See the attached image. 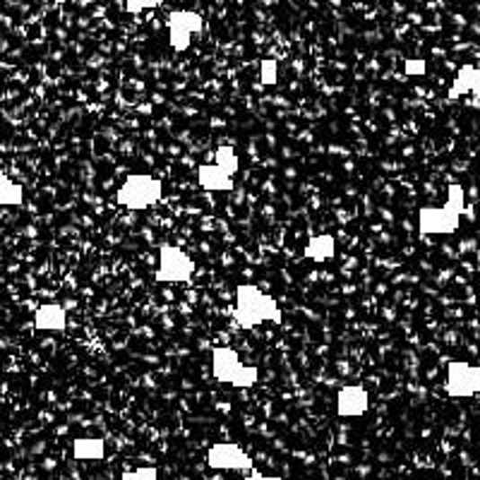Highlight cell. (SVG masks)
Returning a JSON list of instances; mask_svg holds the SVG:
<instances>
[{"label":"cell","mask_w":480,"mask_h":480,"mask_svg":"<svg viewBox=\"0 0 480 480\" xmlns=\"http://www.w3.org/2000/svg\"><path fill=\"white\" fill-rule=\"evenodd\" d=\"M466 209V192L461 182H451L444 207H422L418 211V228L422 236H449L458 228Z\"/></svg>","instance_id":"cell-1"},{"label":"cell","mask_w":480,"mask_h":480,"mask_svg":"<svg viewBox=\"0 0 480 480\" xmlns=\"http://www.w3.org/2000/svg\"><path fill=\"white\" fill-rule=\"evenodd\" d=\"M236 322L240 329H255L262 322H281V307L257 286L243 284L236 296Z\"/></svg>","instance_id":"cell-2"},{"label":"cell","mask_w":480,"mask_h":480,"mask_svg":"<svg viewBox=\"0 0 480 480\" xmlns=\"http://www.w3.org/2000/svg\"><path fill=\"white\" fill-rule=\"evenodd\" d=\"M211 372H214V378H217L218 382L240 387V389L255 387L257 378H260L257 368L240 363L238 353L228 349V346H218V349L211 351Z\"/></svg>","instance_id":"cell-3"},{"label":"cell","mask_w":480,"mask_h":480,"mask_svg":"<svg viewBox=\"0 0 480 480\" xmlns=\"http://www.w3.org/2000/svg\"><path fill=\"white\" fill-rule=\"evenodd\" d=\"M161 195H164V185H161V181H156L152 175L132 173L128 175L123 181V185L118 188L116 202L120 204V207H125V209L139 211L159 202Z\"/></svg>","instance_id":"cell-4"},{"label":"cell","mask_w":480,"mask_h":480,"mask_svg":"<svg viewBox=\"0 0 480 480\" xmlns=\"http://www.w3.org/2000/svg\"><path fill=\"white\" fill-rule=\"evenodd\" d=\"M195 274V260H190L188 253H182L175 245H164L159 255V271L156 279L166 284H182Z\"/></svg>","instance_id":"cell-5"},{"label":"cell","mask_w":480,"mask_h":480,"mask_svg":"<svg viewBox=\"0 0 480 480\" xmlns=\"http://www.w3.org/2000/svg\"><path fill=\"white\" fill-rule=\"evenodd\" d=\"M444 389L454 399H466V396H476L480 394V368L478 365L464 363V360H454L447 368V382Z\"/></svg>","instance_id":"cell-6"},{"label":"cell","mask_w":480,"mask_h":480,"mask_svg":"<svg viewBox=\"0 0 480 480\" xmlns=\"http://www.w3.org/2000/svg\"><path fill=\"white\" fill-rule=\"evenodd\" d=\"M207 466L214 471H253V457L240 444L218 442L207 451Z\"/></svg>","instance_id":"cell-7"},{"label":"cell","mask_w":480,"mask_h":480,"mask_svg":"<svg viewBox=\"0 0 480 480\" xmlns=\"http://www.w3.org/2000/svg\"><path fill=\"white\" fill-rule=\"evenodd\" d=\"M368 406H370V396L363 387L349 385L336 394V413L342 418H358L368 411Z\"/></svg>","instance_id":"cell-8"},{"label":"cell","mask_w":480,"mask_h":480,"mask_svg":"<svg viewBox=\"0 0 480 480\" xmlns=\"http://www.w3.org/2000/svg\"><path fill=\"white\" fill-rule=\"evenodd\" d=\"M464 94H473L476 99H480V67H458L457 80H454V84L449 89V99H458V96Z\"/></svg>","instance_id":"cell-9"},{"label":"cell","mask_w":480,"mask_h":480,"mask_svg":"<svg viewBox=\"0 0 480 480\" xmlns=\"http://www.w3.org/2000/svg\"><path fill=\"white\" fill-rule=\"evenodd\" d=\"M197 178H200V185H202L207 192H228V190H233V175L224 173L217 164H204V166H200Z\"/></svg>","instance_id":"cell-10"},{"label":"cell","mask_w":480,"mask_h":480,"mask_svg":"<svg viewBox=\"0 0 480 480\" xmlns=\"http://www.w3.org/2000/svg\"><path fill=\"white\" fill-rule=\"evenodd\" d=\"M34 327L39 332H63L67 327L66 310L56 303H49V306H41L34 313Z\"/></svg>","instance_id":"cell-11"},{"label":"cell","mask_w":480,"mask_h":480,"mask_svg":"<svg viewBox=\"0 0 480 480\" xmlns=\"http://www.w3.org/2000/svg\"><path fill=\"white\" fill-rule=\"evenodd\" d=\"M106 454V444L99 437H77L73 442V457L77 461H99Z\"/></svg>","instance_id":"cell-12"},{"label":"cell","mask_w":480,"mask_h":480,"mask_svg":"<svg viewBox=\"0 0 480 480\" xmlns=\"http://www.w3.org/2000/svg\"><path fill=\"white\" fill-rule=\"evenodd\" d=\"M303 255L315 262H327L336 255V240L332 236H315L313 240H307Z\"/></svg>","instance_id":"cell-13"},{"label":"cell","mask_w":480,"mask_h":480,"mask_svg":"<svg viewBox=\"0 0 480 480\" xmlns=\"http://www.w3.org/2000/svg\"><path fill=\"white\" fill-rule=\"evenodd\" d=\"M168 27H178V30H185L190 34H197V31H202L204 22L202 17L192 13V10H173L171 15H168Z\"/></svg>","instance_id":"cell-14"},{"label":"cell","mask_w":480,"mask_h":480,"mask_svg":"<svg viewBox=\"0 0 480 480\" xmlns=\"http://www.w3.org/2000/svg\"><path fill=\"white\" fill-rule=\"evenodd\" d=\"M24 190L20 182L10 181L8 175L0 171V207H17L22 204Z\"/></svg>","instance_id":"cell-15"},{"label":"cell","mask_w":480,"mask_h":480,"mask_svg":"<svg viewBox=\"0 0 480 480\" xmlns=\"http://www.w3.org/2000/svg\"><path fill=\"white\" fill-rule=\"evenodd\" d=\"M214 164H217L224 173L236 175V171H238V156H236V149H233L231 145H221L217 149Z\"/></svg>","instance_id":"cell-16"},{"label":"cell","mask_w":480,"mask_h":480,"mask_svg":"<svg viewBox=\"0 0 480 480\" xmlns=\"http://www.w3.org/2000/svg\"><path fill=\"white\" fill-rule=\"evenodd\" d=\"M260 82H262L264 87H271V84H277L279 82V67L277 60H262V66H260Z\"/></svg>","instance_id":"cell-17"},{"label":"cell","mask_w":480,"mask_h":480,"mask_svg":"<svg viewBox=\"0 0 480 480\" xmlns=\"http://www.w3.org/2000/svg\"><path fill=\"white\" fill-rule=\"evenodd\" d=\"M120 480H159V473H156V468H152V466H147V468L125 471Z\"/></svg>","instance_id":"cell-18"},{"label":"cell","mask_w":480,"mask_h":480,"mask_svg":"<svg viewBox=\"0 0 480 480\" xmlns=\"http://www.w3.org/2000/svg\"><path fill=\"white\" fill-rule=\"evenodd\" d=\"M161 5V0H125V10L132 13V15H138L142 10H152Z\"/></svg>","instance_id":"cell-19"},{"label":"cell","mask_w":480,"mask_h":480,"mask_svg":"<svg viewBox=\"0 0 480 480\" xmlns=\"http://www.w3.org/2000/svg\"><path fill=\"white\" fill-rule=\"evenodd\" d=\"M425 73H428V70H425V60H406V75H411V77H422Z\"/></svg>","instance_id":"cell-20"},{"label":"cell","mask_w":480,"mask_h":480,"mask_svg":"<svg viewBox=\"0 0 480 480\" xmlns=\"http://www.w3.org/2000/svg\"><path fill=\"white\" fill-rule=\"evenodd\" d=\"M245 480H284V478H274V476H262V473H253Z\"/></svg>","instance_id":"cell-21"},{"label":"cell","mask_w":480,"mask_h":480,"mask_svg":"<svg viewBox=\"0 0 480 480\" xmlns=\"http://www.w3.org/2000/svg\"><path fill=\"white\" fill-rule=\"evenodd\" d=\"M56 3H58V5H63V3H67V0H56Z\"/></svg>","instance_id":"cell-22"}]
</instances>
